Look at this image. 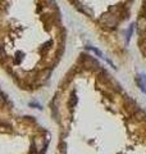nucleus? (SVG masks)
Returning a JSON list of instances; mask_svg holds the SVG:
<instances>
[{
	"label": "nucleus",
	"mask_w": 146,
	"mask_h": 154,
	"mask_svg": "<svg viewBox=\"0 0 146 154\" xmlns=\"http://www.w3.org/2000/svg\"><path fill=\"white\" fill-rule=\"evenodd\" d=\"M3 103H4V96H3V94H0V105Z\"/></svg>",
	"instance_id": "obj_8"
},
{
	"label": "nucleus",
	"mask_w": 146,
	"mask_h": 154,
	"mask_svg": "<svg viewBox=\"0 0 146 154\" xmlns=\"http://www.w3.org/2000/svg\"><path fill=\"white\" fill-rule=\"evenodd\" d=\"M65 148H67V144H65V143H60L59 145H58V149H59L60 154H64V152H65Z\"/></svg>",
	"instance_id": "obj_5"
},
{
	"label": "nucleus",
	"mask_w": 146,
	"mask_h": 154,
	"mask_svg": "<svg viewBox=\"0 0 146 154\" xmlns=\"http://www.w3.org/2000/svg\"><path fill=\"white\" fill-rule=\"evenodd\" d=\"M0 55H2V46H0Z\"/></svg>",
	"instance_id": "obj_10"
},
{
	"label": "nucleus",
	"mask_w": 146,
	"mask_h": 154,
	"mask_svg": "<svg viewBox=\"0 0 146 154\" xmlns=\"http://www.w3.org/2000/svg\"><path fill=\"white\" fill-rule=\"evenodd\" d=\"M76 103H77V98H76L75 95H73V96H72V99H71V105H75Z\"/></svg>",
	"instance_id": "obj_7"
},
{
	"label": "nucleus",
	"mask_w": 146,
	"mask_h": 154,
	"mask_svg": "<svg viewBox=\"0 0 146 154\" xmlns=\"http://www.w3.org/2000/svg\"><path fill=\"white\" fill-rule=\"evenodd\" d=\"M100 22L106 27L114 28L117 25H118V18H117V16H114L113 13H105L104 16L101 17Z\"/></svg>",
	"instance_id": "obj_1"
},
{
	"label": "nucleus",
	"mask_w": 146,
	"mask_h": 154,
	"mask_svg": "<svg viewBox=\"0 0 146 154\" xmlns=\"http://www.w3.org/2000/svg\"><path fill=\"white\" fill-rule=\"evenodd\" d=\"M46 2H47L49 4H51V5H55V2H54V0H46Z\"/></svg>",
	"instance_id": "obj_9"
},
{
	"label": "nucleus",
	"mask_w": 146,
	"mask_h": 154,
	"mask_svg": "<svg viewBox=\"0 0 146 154\" xmlns=\"http://www.w3.org/2000/svg\"><path fill=\"white\" fill-rule=\"evenodd\" d=\"M84 66L86 68H91V69H99V62L96 59H94L92 57H89V55H85L84 57Z\"/></svg>",
	"instance_id": "obj_2"
},
{
	"label": "nucleus",
	"mask_w": 146,
	"mask_h": 154,
	"mask_svg": "<svg viewBox=\"0 0 146 154\" xmlns=\"http://www.w3.org/2000/svg\"><path fill=\"white\" fill-rule=\"evenodd\" d=\"M136 81H137L140 89L142 90L144 93H146V76L145 75H140V76L136 77Z\"/></svg>",
	"instance_id": "obj_3"
},
{
	"label": "nucleus",
	"mask_w": 146,
	"mask_h": 154,
	"mask_svg": "<svg viewBox=\"0 0 146 154\" xmlns=\"http://www.w3.org/2000/svg\"><path fill=\"white\" fill-rule=\"evenodd\" d=\"M89 49H90L91 51H94V53H95V54H97V55H99V57H103V53H101L100 50H97V49H95V48H89Z\"/></svg>",
	"instance_id": "obj_6"
},
{
	"label": "nucleus",
	"mask_w": 146,
	"mask_h": 154,
	"mask_svg": "<svg viewBox=\"0 0 146 154\" xmlns=\"http://www.w3.org/2000/svg\"><path fill=\"white\" fill-rule=\"evenodd\" d=\"M137 26H138V31L140 32H145L146 31V18L145 17H140L138 18Z\"/></svg>",
	"instance_id": "obj_4"
}]
</instances>
